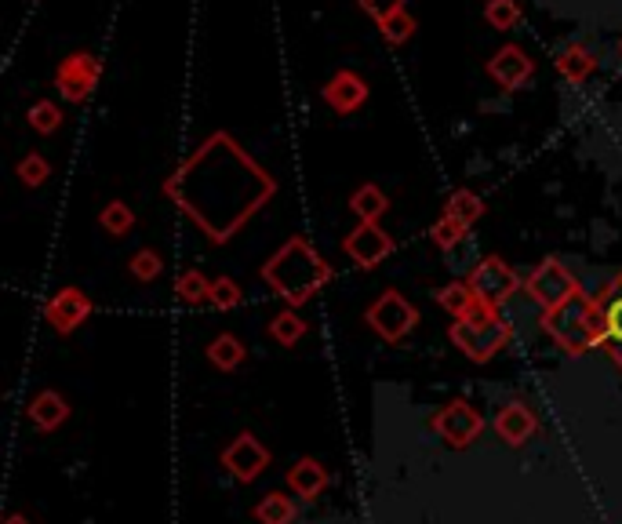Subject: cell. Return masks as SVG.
Wrapping results in <instances>:
<instances>
[{"label":"cell","instance_id":"1","mask_svg":"<svg viewBox=\"0 0 622 524\" xmlns=\"http://www.w3.org/2000/svg\"><path fill=\"white\" fill-rule=\"evenodd\" d=\"M164 193L190 215L211 241H230L251 215L277 193L273 175L244 153L226 131H215L164 182Z\"/></svg>","mask_w":622,"mask_h":524},{"label":"cell","instance_id":"2","mask_svg":"<svg viewBox=\"0 0 622 524\" xmlns=\"http://www.w3.org/2000/svg\"><path fill=\"white\" fill-rule=\"evenodd\" d=\"M259 277L281 295L291 310H299L302 303H310L313 295L332 281V266H328L324 255L313 252V244L306 237H291L288 244H281L270 255V262L259 270Z\"/></svg>","mask_w":622,"mask_h":524},{"label":"cell","instance_id":"3","mask_svg":"<svg viewBox=\"0 0 622 524\" xmlns=\"http://www.w3.org/2000/svg\"><path fill=\"white\" fill-rule=\"evenodd\" d=\"M542 332L550 335L553 343L561 346L564 353H590L604 343V313L601 303L590 295L575 292L572 299H564L561 306L542 313Z\"/></svg>","mask_w":622,"mask_h":524},{"label":"cell","instance_id":"4","mask_svg":"<svg viewBox=\"0 0 622 524\" xmlns=\"http://www.w3.org/2000/svg\"><path fill=\"white\" fill-rule=\"evenodd\" d=\"M448 335H452L455 350H462L470 361L484 364V361H492L499 350L510 346L513 324L506 321L502 313H492V317H481V321H455Z\"/></svg>","mask_w":622,"mask_h":524},{"label":"cell","instance_id":"5","mask_svg":"<svg viewBox=\"0 0 622 524\" xmlns=\"http://www.w3.org/2000/svg\"><path fill=\"white\" fill-rule=\"evenodd\" d=\"M368 328H372L379 339H386V343H401V339H408V335L415 332V324H419V310H415L408 299H404L401 292H382L379 299H375L372 306H368Z\"/></svg>","mask_w":622,"mask_h":524},{"label":"cell","instance_id":"6","mask_svg":"<svg viewBox=\"0 0 622 524\" xmlns=\"http://www.w3.org/2000/svg\"><path fill=\"white\" fill-rule=\"evenodd\" d=\"M470 292L477 295V303H484L488 310H502L510 303L517 288H521V277L506 266V259L499 255H488V259L477 262V270L470 273Z\"/></svg>","mask_w":622,"mask_h":524},{"label":"cell","instance_id":"7","mask_svg":"<svg viewBox=\"0 0 622 524\" xmlns=\"http://www.w3.org/2000/svg\"><path fill=\"white\" fill-rule=\"evenodd\" d=\"M433 434L441 437L448 448H470L484 430V415L470 401H448L441 412L430 419Z\"/></svg>","mask_w":622,"mask_h":524},{"label":"cell","instance_id":"8","mask_svg":"<svg viewBox=\"0 0 622 524\" xmlns=\"http://www.w3.org/2000/svg\"><path fill=\"white\" fill-rule=\"evenodd\" d=\"M524 288H528V295H532L542 310H553V306H561L564 299H572L579 292L572 270L561 259H542L532 270V277L524 281Z\"/></svg>","mask_w":622,"mask_h":524},{"label":"cell","instance_id":"9","mask_svg":"<svg viewBox=\"0 0 622 524\" xmlns=\"http://www.w3.org/2000/svg\"><path fill=\"white\" fill-rule=\"evenodd\" d=\"M102 77V66L91 51H73L62 59V66L55 70V84H59L62 99L70 102H88V95L95 91Z\"/></svg>","mask_w":622,"mask_h":524},{"label":"cell","instance_id":"10","mask_svg":"<svg viewBox=\"0 0 622 524\" xmlns=\"http://www.w3.org/2000/svg\"><path fill=\"white\" fill-rule=\"evenodd\" d=\"M222 466H226V474H230L233 481L251 484L259 474H266V466H270V448H262L255 434H237L226 444V452H222Z\"/></svg>","mask_w":622,"mask_h":524},{"label":"cell","instance_id":"11","mask_svg":"<svg viewBox=\"0 0 622 524\" xmlns=\"http://www.w3.org/2000/svg\"><path fill=\"white\" fill-rule=\"evenodd\" d=\"M342 252L350 255L361 270H372V266H379V262H386L393 255V237L382 230L379 222H361V226L342 241Z\"/></svg>","mask_w":622,"mask_h":524},{"label":"cell","instance_id":"12","mask_svg":"<svg viewBox=\"0 0 622 524\" xmlns=\"http://www.w3.org/2000/svg\"><path fill=\"white\" fill-rule=\"evenodd\" d=\"M88 317H91L88 292L73 288V284H70V288H59V292L48 299V306H44V321H48L59 335L77 332V328H81Z\"/></svg>","mask_w":622,"mask_h":524},{"label":"cell","instance_id":"13","mask_svg":"<svg viewBox=\"0 0 622 524\" xmlns=\"http://www.w3.org/2000/svg\"><path fill=\"white\" fill-rule=\"evenodd\" d=\"M484 70H488V77H492L499 88L517 91V88H524V84L532 81L535 62L528 59V51L517 48V44H502L492 59H488V66H484Z\"/></svg>","mask_w":622,"mask_h":524},{"label":"cell","instance_id":"14","mask_svg":"<svg viewBox=\"0 0 622 524\" xmlns=\"http://www.w3.org/2000/svg\"><path fill=\"white\" fill-rule=\"evenodd\" d=\"M495 434L510 444V448H524V444L539 434V415L521 401L506 404V408L495 415Z\"/></svg>","mask_w":622,"mask_h":524},{"label":"cell","instance_id":"15","mask_svg":"<svg viewBox=\"0 0 622 524\" xmlns=\"http://www.w3.org/2000/svg\"><path fill=\"white\" fill-rule=\"evenodd\" d=\"M321 95H324V102H328L335 113H353V110H361L364 102H368V81H364L361 73L339 70L332 81L324 84Z\"/></svg>","mask_w":622,"mask_h":524},{"label":"cell","instance_id":"16","mask_svg":"<svg viewBox=\"0 0 622 524\" xmlns=\"http://www.w3.org/2000/svg\"><path fill=\"white\" fill-rule=\"evenodd\" d=\"M604 313V346L608 357L622 368V273H615V281L604 288V295L597 299Z\"/></svg>","mask_w":622,"mask_h":524},{"label":"cell","instance_id":"17","mask_svg":"<svg viewBox=\"0 0 622 524\" xmlns=\"http://www.w3.org/2000/svg\"><path fill=\"white\" fill-rule=\"evenodd\" d=\"M26 415H30V423L37 426V430L51 434V430H59V426L70 419V401H66L62 393H55V390H41L30 401Z\"/></svg>","mask_w":622,"mask_h":524},{"label":"cell","instance_id":"18","mask_svg":"<svg viewBox=\"0 0 622 524\" xmlns=\"http://www.w3.org/2000/svg\"><path fill=\"white\" fill-rule=\"evenodd\" d=\"M288 488L299 495V499L313 503V499H321L324 488H328V470H324L317 459L306 455V459H299V463L288 470Z\"/></svg>","mask_w":622,"mask_h":524},{"label":"cell","instance_id":"19","mask_svg":"<svg viewBox=\"0 0 622 524\" xmlns=\"http://www.w3.org/2000/svg\"><path fill=\"white\" fill-rule=\"evenodd\" d=\"M557 70L568 84H582L590 81L593 70H597V55H593L586 44H568V48L557 55Z\"/></svg>","mask_w":622,"mask_h":524},{"label":"cell","instance_id":"20","mask_svg":"<svg viewBox=\"0 0 622 524\" xmlns=\"http://www.w3.org/2000/svg\"><path fill=\"white\" fill-rule=\"evenodd\" d=\"M208 361L215 364L219 372H233V368H241V364L248 361V346H244L237 335L222 332L208 343Z\"/></svg>","mask_w":622,"mask_h":524},{"label":"cell","instance_id":"21","mask_svg":"<svg viewBox=\"0 0 622 524\" xmlns=\"http://www.w3.org/2000/svg\"><path fill=\"white\" fill-rule=\"evenodd\" d=\"M350 208L361 222H379L382 215H386V208H390V201H386V193H382L379 186L364 182L361 190L350 197Z\"/></svg>","mask_w":622,"mask_h":524},{"label":"cell","instance_id":"22","mask_svg":"<svg viewBox=\"0 0 622 524\" xmlns=\"http://www.w3.org/2000/svg\"><path fill=\"white\" fill-rule=\"evenodd\" d=\"M306 332H310V324L302 321L299 313L291 310H281L277 313V317H273L270 321V335H273V343H281V346H295V343H302V339H306Z\"/></svg>","mask_w":622,"mask_h":524},{"label":"cell","instance_id":"23","mask_svg":"<svg viewBox=\"0 0 622 524\" xmlns=\"http://www.w3.org/2000/svg\"><path fill=\"white\" fill-rule=\"evenodd\" d=\"M444 215L455 219V222H462V226L470 230L473 222L484 215V201L473 190H455L452 197H448V204H444Z\"/></svg>","mask_w":622,"mask_h":524},{"label":"cell","instance_id":"24","mask_svg":"<svg viewBox=\"0 0 622 524\" xmlns=\"http://www.w3.org/2000/svg\"><path fill=\"white\" fill-rule=\"evenodd\" d=\"M255 521L259 524H295V503L284 492H270L255 506Z\"/></svg>","mask_w":622,"mask_h":524},{"label":"cell","instance_id":"25","mask_svg":"<svg viewBox=\"0 0 622 524\" xmlns=\"http://www.w3.org/2000/svg\"><path fill=\"white\" fill-rule=\"evenodd\" d=\"M175 295H179L182 303L204 306V303H211V281L201 270H186L179 281H175Z\"/></svg>","mask_w":622,"mask_h":524},{"label":"cell","instance_id":"26","mask_svg":"<svg viewBox=\"0 0 622 524\" xmlns=\"http://www.w3.org/2000/svg\"><path fill=\"white\" fill-rule=\"evenodd\" d=\"M437 303H441V310L452 313L455 321H462V317L473 310L477 295L470 292V284H466V281H452L448 288H444V292H437Z\"/></svg>","mask_w":622,"mask_h":524},{"label":"cell","instance_id":"27","mask_svg":"<svg viewBox=\"0 0 622 524\" xmlns=\"http://www.w3.org/2000/svg\"><path fill=\"white\" fill-rule=\"evenodd\" d=\"M26 121H30V128H33V131H41V135H55V131L62 128V110H59V102H51V99L33 102L30 113H26Z\"/></svg>","mask_w":622,"mask_h":524},{"label":"cell","instance_id":"28","mask_svg":"<svg viewBox=\"0 0 622 524\" xmlns=\"http://www.w3.org/2000/svg\"><path fill=\"white\" fill-rule=\"evenodd\" d=\"M99 222H102V230L113 233V237H128L131 226H135V212H131L124 201H110L106 208H102Z\"/></svg>","mask_w":622,"mask_h":524},{"label":"cell","instance_id":"29","mask_svg":"<svg viewBox=\"0 0 622 524\" xmlns=\"http://www.w3.org/2000/svg\"><path fill=\"white\" fill-rule=\"evenodd\" d=\"M484 19H488L492 30H513L521 22V8H517V0H488L484 4Z\"/></svg>","mask_w":622,"mask_h":524},{"label":"cell","instance_id":"30","mask_svg":"<svg viewBox=\"0 0 622 524\" xmlns=\"http://www.w3.org/2000/svg\"><path fill=\"white\" fill-rule=\"evenodd\" d=\"M430 241L437 244V248H441V252H455V248H459V244L466 241V226H462V222H455V219H448V215H444V219H437V222H433V230H430Z\"/></svg>","mask_w":622,"mask_h":524},{"label":"cell","instance_id":"31","mask_svg":"<svg viewBox=\"0 0 622 524\" xmlns=\"http://www.w3.org/2000/svg\"><path fill=\"white\" fill-rule=\"evenodd\" d=\"M241 299H244V292L233 277H215V281H211V306H215V310H233V306H241Z\"/></svg>","mask_w":622,"mask_h":524},{"label":"cell","instance_id":"32","mask_svg":"<svg viewBox=\"0 0 622 524\" xmlns=\"http://www.w3.org/2000/svg\"><path fill=\"white\" fill-rule=\"evenodd\" d=\"M379 30L390 44H408L412 41V33H415V19L408 15V11H397V15H390V19L379 22Z\"/></svg>","mask_w":622,"mask_h":524},{"label":"cell","instance_id":"33","mask_svg":"<svg viewBox=\"0 0 622 524\" xmlns=\"http://www.w3.org/2000/svg\"><path fill=\"white\" fill-rule=\"evenodd\" d=\"M51 175V164L44 161L41 153H30V157H22L19 161V182L22 186H30V190H37V186H44Z\"/></svg>","mask_w":622,"mask_h":524},{"label":"cell","instance_id":"34","mask_svg":"<svg viewBox=\"0 0 622 524\" xmlns=\"http://www.w3.org/2000/svg\"><path fill=\"white\" fill-rule=\"evenodd\" d=\"M161 270H164V259L153 252V248H142V252H135V259H131V273H135V281H142V284L157 281Z\"/></svg>","mask_w":622,"mask_h":524},{"label":"cell","instance_id":"35","mask_svg":"<svg viewBox=\"0 0 622 524\" xmlns=\"http://www.w3.org/2000/svg\"><path fill=\"white\" fill-rule=\"evenodd\" d=\"M361 8L372 15L375 22L390 19V15H397V11H404V0H361Z\"/></svg>","mask_w":622,"mask_h":524},{"label":"cell","instance_id":"36","mask_svg":"<svg viewBox=\"0 0 622 524\" xmlns=\"http://www.w3.org/2000/svg\"><path fill=\"white\" fill-rule=\"evenodd\" d=\"M4 524H33L30 517H22V514H8L4 517Z\"/></svg>","mask_w":622,"mask_h":524},{"label":"cell","instance_id":"37","mask_svg":"<svg viewBox=\"0 0 622 524\" xmlns=\"http://www.w3.org/2000/svg\"><path fill=\"white\" fill-rule=\"evenodd\" d=\"M619 48H622V44H619Z\"/></svg>","mask_w":622,"mask_h":524}]
</instances>
